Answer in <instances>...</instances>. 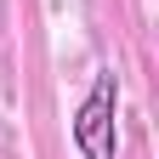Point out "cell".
Returning <instances> with one entry per match:
<instances>
[{"label": "cell", "mask_w": 159, "mask_h": 159, "mask_svg": "<svg viewBox=\"0 0 159 159\" xmlns=\"http://www.w3.org/2000/svg\"><path fill=\"white\" fill-rule=\"evenodd\" d=\"M114 108H119V80H114V74H97L91 97H85L80 114H74V142H80V153H85V159H114V153H119Z\"/></svg>", "instance_id": "cell-1"}]
</instances>
